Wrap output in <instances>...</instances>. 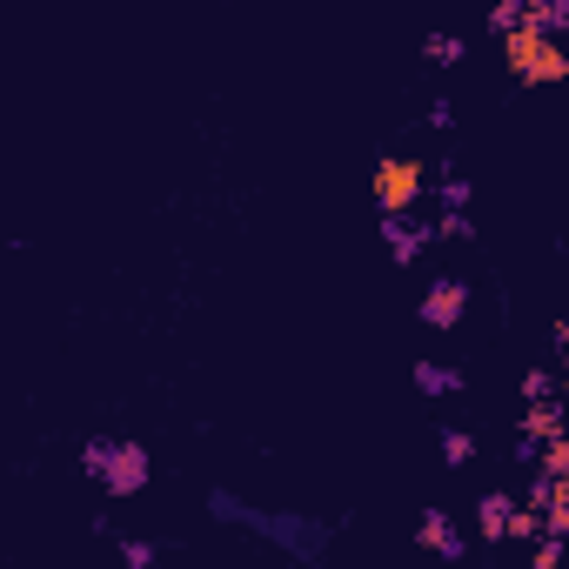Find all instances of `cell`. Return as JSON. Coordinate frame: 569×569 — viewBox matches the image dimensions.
I'll use <instances>...</instances> for the list:
<instances>
[{"instance_id": "cell-16", "label": "cell", "mask_w": 569, "mask_h": 569, "mask_svg": "<svg viewBox=\"0 0 569 569\" xmlns=\"http://www.w3.org/2000/svg\"><path fill=\"white\" fill-rule=\"evenodd\" d=\"M436 234H442V241H476V221H469V208H442Z\"/></svg>"}, {"instance_id": "cell-11", "label": "cell", "mask_w": 569, "mask_h": 569, "mask_svg": "<svg viewBox=\"0 0 569 569\" xmlns=\"http://www.w3.org/2000/svg\"><path fill=\"white\" fill-rule=\"evenodd\" d=\"M429 201H436V208H469V201H476V188L456 174V161H442V168H436V194H429Z\"/></svg>"}, {"instance_id": "cell-15", "label": "cell", "mask_w": 569, "mask_h": 569, "mask_svg": "<svg viewBox=\"0 0 569 569\" xmlns=\"http://www.w3.org/2000/svg\"><path fill=\"white\" fill-rule=\"evenodd\" d=\"M529 21L549 34H569V0H529Z\"/></svg>"}, {"instance_id": "cell-19", "label": "cell", "mask_w": 569, "mask_h": 569, "mask_svg": "<svg viewBox=\"0 0 569 569\" xmlns=\"http://www.w3.org/2000/svg\"><path fill=\"white\" fill-rule=\"evenodd\" d=\"M429 128H436V134H449V128H456V101H449V94H436V101H429Z\"/></svg>"}, {"instance_id": "cell-18", "label": "cell", "mask_w": 569, "mask_h": 569, "mask_svg": "<svg viewBox=\"0 0 569 569\" xmlns=\"http://www.w3.org/2000/svg\"><path fill=\"white\" fill-rule=\"evenodd\" d=\"M422 54H429L436 68H456V61H462V41H456V34H429V41H422Z\"/></svg>"}, {"instance_id": "cell-4", "label": "cell", "mask_w": 569, "mask_h": 569, "mask_svg": "<svg viewBox=\"0 0 569 569\" xmlns=\"http://www.w3.org/2000/svg\"><path fill=\"white\" fill-rule=\"evenodd\" d=\"M429 194V168L416 154H382L376 161V214H416Z\"/></svg>"}, {"instance_id": "cell-6", "label": "cell", "mask_w": 569, "mask_h": 569, "mask_svg": "<svg viewBox=\"0 0 569 569\" xmlns=\"http://www.w3.org/2000/svg\"><path fill=\"white\" fill-rule=\"evenodd\" d=\"M382 241H389V254L396 261H416L422 248H436L442 234H436V221L429 214H382Z\"/></svg>"}, {"instance_id": "cell-5", "label": "cell", "mask_w": 569, "mask_h": 569, "mask_svg": "<svg viewBox=\"0 0 569 569\" xmlns=\"http://www.w3.org/2000/svg\"><path fill=\"white\" fill-rule=\"evenodd\" d=\"M416 316H422L429 329H456V322L469 316V281H462V274H436L429 296L416 302Z\"/></svg>"}, {"instance_id": "cell-20", "label": "cell", "mask_w": 569, "mask_h": 569, "mask_svg": "<svg viewBox=\"0 0 569 569\" xmlns=\"http://www.w3.org/2000/svg\"><path fill=\"white\" fill-rule=\"evenodd\" d=\"M121 556H128L134 569H148V562H154V542H148V536H128V542H121Z\"/></svg>"}, {"instance_id": "cell-2", "label": "cell", "mask_w": 569, "mask_h": 569, "mask_svg": "<svg viewBox=\"0 0 569 569\" xmlns=\"http://www.w3.org/2000/svg\"><path fill=\"white\" fill-rule=\"evenodd\" d=\"M81 469L108 489V496H141L148 489V476H154V462H148V449L141 442H88L81 449Z\"/></svg>"}, {"instance_id": "cell-12", "label": "cell", "mask_w": 569, "mask_h": 569, "mask_svg": "<svg viewBox=\"0 0 569 569\" xmlns=\"http://www.w3.org/2000/svg\"><path fill=\"white\" fill-rule=\"evenodd\" d=\"M562 396V376L556 369H522V402H549Z\"/></svg>"}, {"instance_id": "cell-17", "label": "cell", "mask_w": 569, "mask_h": 569, "mask_svg": "<svg viewBox=\"0 0 569 569\" xmlns=\"http://www.w3.org/2000/svg\"><path fill=\"white\" fill-rule=\"evenodd\" d=\"M529 21V0H496V8H489V28L496 34H509V28H522Z\"/></svg>"}, {"instance_id": "cell-21", "label": "cell", "mask_w": 569, "mask_h": 569, "mask_svg": "<svg viewBox=\"0 0 569 569\" xmlns=\"http://www.w3.org/2000/svg\"><path fill=\"white\" fill-rule=\"evenodd\" d=\"M562 402H569V369H562Z\"/></svg>"}, {"instance_id": "cell-14", "label": "cell", "mask_w": 569, "mask_h": 569, "mask_svg": "<svg viewBox=\"0 0 569 569\" xmlns=\"http://www.w3.org/2000/svg\"><path fill=\"white\" fill-rule=\"evenodd\" d=\"M562 549H569V536H556V529H542V536L529 542V569H556V562H562Z\"/></svg>"}, {"instance_id": "cell-3", "label": "cell", "mask_w": 569, "mask_h": 569, "mask_svg": "<svg viewBox=\"0 0 569 569\" xmlns=\"http://www.w3.org/2000/svg\"><path fill=\"white\" fill-rule=\"evenodd\" d=\"M208 509H214L221 522H241V529H254V536H268V542H289V549H309V556L329 542L316 522H296V516H268V509H248V502H234L228 489H214V496H208Z\"/></svg>"}, {"instance_id": "cell-1", "label": "cell", "mask_w": 569, "mask_h": 569, "mask_svg": "<svg viewBox=\"0 0 569 569\" xmlns=\"http://www.w3.org/2000/svg\"><path fill=\"white\" fill-rule=\"evenodd\" d=\"M502 68H509L516 88H556V81H569V48L549 28L522 21V28L502 34Z\"/></svg>"}, {"instance_id": "cell-22", "label": "cell", "mask_w": 569, "mask_h": 569, "mask_svg": "<svg viewBox=\"0 0 569 569\" xmlns=\"http://www.w3.org/2000/svg\"><path fill=\"white\" fill-rule=\"evenodd\" d=\"M562 336H569V322H562Z\"/></svg>"}, {"instance_id": "cell-13", "label": "cell", "mask_w": 569, "mask_h": 569, "mask_svg": "<svg viewBox=\"0 0 569 569\" xmlns=\"http://www.w3.org/2000/svg\"><path fill=\"white\" fill-rule=\"evenodd\" d=\"M442 462L449 469H469L476 462V436L469 429H442Z\"/></svg>"}, {"instance_id": "cell-8", "label": "cell", "mask_w": 569, "mask_h": 569, "mask_svg": "<svg viewBox=\"0 0 569 569\" xmlns=\"http://www.w3.org/2000/svg\"><path fill=\"white\" fill-rule=\"evenodd\" d=\"M522 429H529L536 442H556V436L569 429V402H562V396H549V402H529V409H522Z\"/></svg>"}, {"instance_id": "cell-10", "label": "cell", "mask_w": 569, "mask_h": 569, "mask_svg": "<svg viewBox=\"0 0 569 569\" xmlns=\"http://www.w3.org/2000/svg\"><path fill=\"white\" fill-rule=\"evenodd\" d=\"M416 389L436 396V402H442V396H462V369H456V362H416Z\"/></svg>"}, {"instance_id": "cell-7", "label": "cell", "mask_w": 569, "mask_h": 569, "mask_svg": "<svg viewBox=\"0 0 569 569\" xmlns=\"http://www.w3.org/2000/svg\"><path fill=\"white\" fill-rule=\"evenodd\" d=\"M416 542H422V549H436L442 562H462V556H469V542H462V529H456V522H449L442 509H429V516L416 522Z\"/></svg>"}, {"instance_id": "cell-9", "label": "cell", "mask_w": 569, "mask_h": 569, "mask_svg": "<svg viewBox=\"0 0 569 569\" xmlns=\"http://www.w3.org/2000/svg\"><path fill=\"white\" fill-rule=\"evenodd\" d=\"M509 516H516V496H509V489H489V496L476 502V529H482L489 542H502V536H509Z\"/></svg>"}]
</instances>
